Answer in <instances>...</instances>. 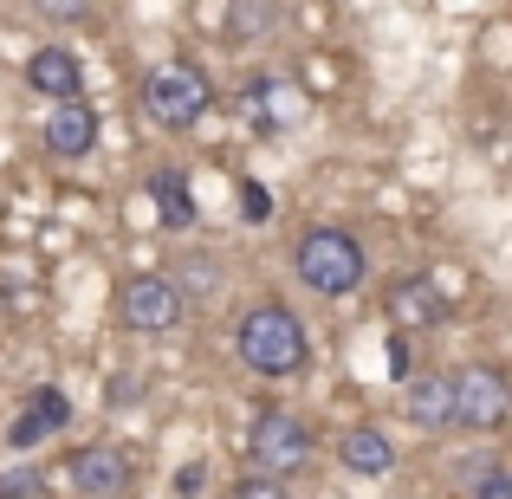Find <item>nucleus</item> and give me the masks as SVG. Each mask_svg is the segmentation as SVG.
Wrapping results in <instances>:
<instances>
[{"mask_svg": "<svg viewBox=\"0 0 512 499\" xmlns=\"http://www.w3.org/2000/svg\"><path fill=\"white\" fill-rule=\"evenodd\" d=\"M234 357L247 363L253 376H266V383H286V376H299L305 363H312V337H305L299 312H292L286 299H260L240 312L234 325Z\"/></svg>", "mask_w": 512, "mask_h": 499, "instance_id": "obj_1", "label": "nucleus"}, {"mask_svg": "<svg viewBox=\"0 0 512 499\" xmlns=\"http://www.w3.org/2000/svg\"><path fill=\"white\" fill-rule=\"evenodd\" d=\"M292 273L318 292V299H344L363 286L370 260H363V240L350 227H305L299 247H292Z\"/></svg>", "mask_w": 512, "mask_h": 499, "instance_id": "obj_2", "label": "nucleus"}, {"mask_svg": "<svg viewBox=\"0 0 512 499\" xmlns=\"http://www.w3.org/2000/svg\"><path fill=\"white\" fill-rule=\"evenodd\" d=\"M137 104H143V117H150L156 130H195L201 117H208V104H214V85H208L201 65L169 59V65H156V72L143 78Z\"/></svg>", "mask_w": 512, "mask_h": 499, "instance_id": "obj_3", "label": "nucleus"}, {"mask_svg": "<svg viewBox=\"0 0 512 499\" xmlns=\"http://www.w3.org/2000/svg\"><path fill=\"white\" fill-rule=\"evenodd\" d=\"M312 448H318L312 428H305V415H292V409H260L253 428H247V461L260 467V474H273L279 487L312 467Z\"/></svg>", "mask_w": 512, "mask_h": 499, "instance_id": "obj_4", "label": "nucleus"}, {"mask_svg": "<svg viewBox=\"0 0 512 499\" xmlns=\"http://www.w3.org/2000/svg\"><path fill=\"white\" fill-rule=\"evenodd\" d=\"M188 318V292L175 286L169 273H137L124 279V292H117V325L130 337H163Z\"/></svg>", "mask_w": 512, "mask_h": 499, "instance_id": "obj_5", "label": "nucleus"}, {"mask_svg": "<svg viewBox=\"0 0 512 499\" xmlns=\"http://www.w3.org/2000/svg\"><path fill=\"white\" fill-rule=\"evenodd\" d=\"M454 415H461V428H474V435H500L512 422V376L500 363H467V370L454 376Z\"/></svg>", "mask_w": 512, "mask_h": 499, "instance_id": "obj_6", "label": "nucleus"}, {"mask_svg": "<svg viewBox=\"0 0 512 499\" xmlns=\"http://www.w3.org/2000/svg\"><path fill=\"white\" fill-rule=\"evenodd\" d=\"M46 156L52 163H85L91 150H98V111H91L85 98H52L46 111Z\"/></svg>", "mask_w": 512, "mask_h": 499, "instance_id": "obj_7", "label": "nucleus"}, {"mask_svg": "<svg viewBox=\"0 0 512 499\" xmlns=\"http://www.w3.org/2000/svg\"><path fill=\"white\" fill-rule=\"evenodd\" d=\"M65 480H72V493H85V499L124 493L130 487V454L111 448V441H85V448H72V461H65Z\"/></svg>", "mask_w": 512, "mask_h": 499, "instance_id": "obj_8", "label": "nucleus"}, {"mask_svg": "<svg viewBox=\"0 0 512 499\" xmlns=\"http://www.w3.org/2000/svg\"><path fill=\"white\" fill-rule=\"evenodd\" d=\"M72 422V396H65V389H33V396H26V409H20V422L7 428V448H39V441L46 435H59V428Z\"/></svg>", "mask_w": 512, "mask_h": 499, "instance_id": "obj_9", "label": "nucleus"}, {"mask_svg": "<svg viewBox=\"0 0 512 499\" xmlns=\"http://www.w3.org/2000/svg\"><path fill=\"white\" fill-rule=\"evenodd\" d=\"M409 422L422 428V435H448V428H461V415H454V376H409Z\"/></svg>", "mask_w": 512, "mask_h": 499, "instance_id": "obj_10", "label": "nucleus"}, {"mask_svg": "<svg viewBox=\"0 0 512 499\" xmlns=\"http://www.w3.org/2000/svg\"><path fill=\"white\" fill-rule=\"evenodd\" d=\"M26 85H33L39 98H78V91H85V65H78L72 46H39L33 59H26Z\"/></svg>", "mask_w": 512, "mask_h": 499, "instance_id": "obj_11", "label": "nucleus"}, {"mask_svg": "<svg viewBox=\"0 0 512 499\" xmlns=\"http://www.w3.org/2000/svg\"><path fill=\"white\" fill-rule=\"evenodd\" d=\"M338 467L357 480H383V474H396V441L383 428H350L338 441Z\"/></svg>", "mask_w": 512, "mask_h": 499, "instance_id": "obj_12", "label": "nucleus"}, {"mask_svg": "<svg viewBox=\"0 0 512 499\" xmlns=\"http://www.w3.org/2000/svg\"><path fill=\"white\" fill-rule=\"evenodd\" d=\"M150 201H156V221H163L169 234H188V227L201 221V201H195V188H188L182 169H156L150 175Z\"/></svg>", "mask_w": 512, "mask_h": 499, "instance_id": "obj_13", "label": "nucleus"}, {"mask_svg": "<svg viewBox=\"0 0 512 499\" xmlns=\"http://www.w3.org/2000/svg\"><path fill=\"white\" fill-rule=\"evenodd\" d=\"M389 312H396L402 325H448V299H441L435 286H415V279H402V286L389 292Z\"/></svg>", "mask_w": 512, "mask_h": 499, "instance_id": "obj_14", "label": "nucleus"}, {"mask_svg": "<svg viewBox=\"0 0 512 499\" xmlns=\"http://www.w3.org/2000/svg\"><path fill=\"white\" fill-rule=\"evenodd\" d=\"M273 20H279V7H273V0H234V13H227V33H234V39H247V33H266Z\"/></svg>", "mask_w": 512, "mask_h": 499, "instance_id": "obj_15", "label": "nucleus"}, {"mask_svg": "<svg viewBox=\"0 0 512 499\" xmlns=\"http://www.w3.org/2000/svg\"><path fill=\"white\" fill-rule=\"evenodd\" d=\"M0 499H46V474L39 467H7L0 474Z\"/></svg>", "mask_w": 512, "mask_h": 499, "instance_id": "obj_16", "label": "nucleus"}, {"mask_svg": "<svg viewBox=\"0 0 512 499\" xmlns=\"http://www.w3.org/2000/svg\"><path fill=\"white\" fill-rule=\"evenodd\" d=\"M33 13L52 26H78V20H91V0H33Z\"/></svg>", "mask_w": 512, "mask_h": 499, "instance_id": "obj_17", "label": "nucleus"}, {"mask_svg": "<svg viewBox=\"0 0 512 499\" xmlns=\"http://www.w3.org/2000/svg\"><path fill=\"white\" fill-rule=\"evenodd\" d=\"M273 214V188L266 182H240V221H266Z\"/></svg>", "mask_w": 512, "mask_h": 499, "instance_id": "obj_18", "label": "nucleus"}, {"mask_svg": "<svg viewBox=\"0 0 512 499\" xmlns=\"http://www.w3.org/2000/svg\"><path fill=\"white\" fill-rule=\"evenodd\" d=\"M467 493L474 499H512V474H480V480H467Z\"/></svg>", "mask_w": 512, "mask_h": 499, "instance_id": "obj_19", "label": "nucleus"}, {"mask_svg": "<svg viewBox=\"0 0 512 499\" xmlns=\"http://www.w3.org/2000/svg\"><path fill=\"white\" fill-rule=\"evenodd\" d=\"M389 376H396V383H409V337H389Z\"/></svg>", "mask_w": 512, "mask_h": 499, "instance_id": "obj_20", "label": "nucleus"}, {"mask_svg": "<svg viewBox=\"0 0 512 499\" xmlns=\"http://www.w3.org/2000/svg\"><path fill=\"white\" fill-rule=\"evenodd\" d=\"M201 487H208V474H201V461H188L182 474H175V493H201Z\"/></svg>", "mask_w": 512, "mask_h": 499, "instance_id": "obj_21", "label": "nucleus"}]
</instances>
